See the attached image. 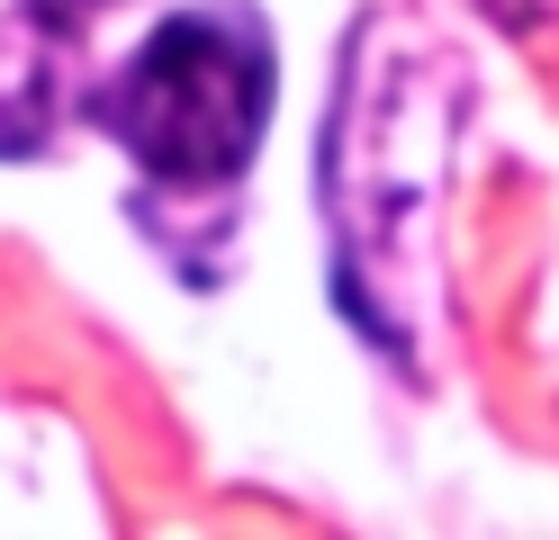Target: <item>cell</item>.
Returning a JSON list of instances; mask_svg holds the SVG:
<instances>
[{
	"label": "cell",
	"instance_id": "6da1fadb",
	"mask_svg": "<svg viewBox=\"0 0 559 540\" xmlns=\"http://www.w3.org/2000/svg\"><path fill=\"white\" fill-rule=\"evenodd\" d=\"M99 118L145 180L217 190L253 163V144L271 127V27L243 0L163 19L109 82Z\"/></svg>",
	"mask_w": 559,
	"mask_h": 540
},
{
	"label": "cell",
	"instance_id": "7a4b0ae2",
	"mask_svg": "<svg viewBox=\"0 0 559 540\" xmlns=\"http://www.w3.org/2000/svg\"><path fill=\"white\" fill-rule=\"evenodd\" d=\"M37 127H46V82H37V63L0 36V154H27Z\"/></svg>",
	"mask_w": 559,
	"mask_h": 540
},
{
	"label": "cell",
	"instance_id": "3957f363",
	"mask_svg": "<svg viewBox=\"0 0 559 540\" xmlns=\"http://www.w3.org/2000/svg\"><path fill=\"white\" fill-rule=\"evenodd\" d=\"M46 10H91V0H46Z\"/></svg>",
	"mask_w": 559,
	"mask_h": 540
}]
</instances>
